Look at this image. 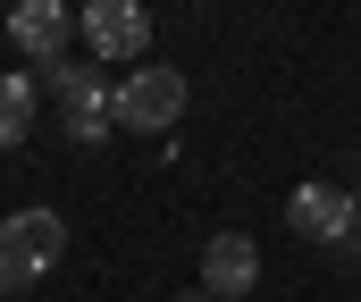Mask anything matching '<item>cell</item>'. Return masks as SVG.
Wrapping results in <instances>:
<instances>
[{
	"mask_svg": "<svg viewBox=\"0 0 361 302\" xmlns=\"http://www.w3.org/2000/svg\"><path fill=\"white\" fill-rule=\"evenodd\" d=\"M286 227L302 235V244H345L361 227V201L345 194V185H294V201H286Z\"/></svg>",
	"mask_w": 361,
	"mask_h": 302,
	"instance_id": "5b68a950",
	"label": "cell"
},
{
	"mask_svg": "<svg viewBox=\"0 0 361 302\" xmlns=\"http://www.w3.org/2000/svg\"><path fill=\"white\" fill-rule=\"evenodd\" d=\"M34 134V76H0V151Z\"/></svg>",
	"mask_w": 361,
	"mask_h": 302,
	"instance_id": "ba28073f",
	"label": "cell"
},
{
	"mask_svg": "<svg viewBox=\"0 0 361 302\" xmlns=\"http://www.w3.org/2000/svg\"><path fill=\"white\" fill-rule=\"evenodd\" d=\"M353 201H361V194H353Z\"/></svg>",
	"mask_w": 361,
	"mask_h": 302,
	"instance_id": "8fae6325",
	"label": "cell"
},
{
	"mask_svg": "<svg viewBox=\"0 0 361 302\" xmlns=\"http://www.w3.org/2000/svg\"><path fill=\"white\" fill-rule=\"evenodd\" d=\"M59 252H68V218H59V210H8V218H0V260H8V269L42 277Z\"/></svg>",
	"mask_w": 361,
	"mask_h": 302,
	"instance_id": "277c9868",
	"label": "cell"
},
{
	"mask_svg": "<svg viewBox=\"0 0 361 302\" xmlns=\"http://www.w3.org/2000/svg\"><path fill=\"white\" fill-rule=\"evenodd\" d=\"M252 286H261V252H252V235H210V244H202V294L244 302Z\"/></svg>",
	"mask_w": 361,
	"mask_h": 302,
	"instance_id": "52a82bcc",
	"label": "cell"
},
{
	"mask_svg": "<svg viewBox=\"0 0 361 302\" xmlns=\"http://www.w3.org/2000/svg\"><path fill=\"white\" fill-rule=\"evenodd\" d=\"M76 42H85L92 59L143 68V51H152V8H143V0H85V8H76Z\"/></svg>",
	"mask_w": 361,
	"mask_h": 302,
	"instance_id": "6da1fadb",
	"label": "cell"
},
{
	"mask_svg": "<svg viewBox=\"0 0 361 302\" xmlns=\"http://www.w3.org/2000/svg\"><path fill=\"white\" fill-rule=\"evenodd\" d=\"M25 286H34V277H25V269H8V260H0V302H17V294H25Z\"/></svg>",
	"mask_w": 361,
	"mask_h": 302,
	"instance_id": "9c48e42d",
	"label": "cell"
},
{
	"mask_svg": "<svg viewBox=\"0 0 361 302\" xmlns=\"http://www.w3.org/2000/svg\"><path fill=\"white\" fill-rule=\"evenodd\" d=\"M51 93L68 109V134H76V143H101V134L118 126V93L101 84L92 59H59V68H51Z\"/></svg>",
	"mask_w": 361,
	"mask_h": 302,
	"instance_id": "3957f363",
	"label": "cell"
},
{
	"mask_svg": "<svg viewBox=\"0 0 361 302\" xmlns=\"http://www.w3.org/2000/svg\"><path fill=\"white\" fill-rule=\"evenodd\" d=\"M68 34H76L68 0H17V8H8V42H17L25 59H42V68L68 59Z\"/></svg>",
	"mask_w": 361,
	"mask_h": 302,
	"instance_id": "8992f818",
	"label": "cell"
},
{
	"mask_svg": "<svg viewBox=\"0 0 361 302\" xmlns=\"http://www.w3.org/2000/svg\"><path fill=\"white\" fill-rule=\"evenodd\" d=\"M177 118H185V76L177 68L143 59V68L118 84V126H126V134H169Z\"/></svg>",
	"mask_w": 361,
	"mask_h": 302,
	"instance_id": "7a4b0ae2",
	"label": "cell"
},
{
	"mask_svg": "<svg viewBox=\"0 0 361 302\" xmlns=\"http://www.w3.org/2000/svg\"><path fill=\"white\" fill-rule=\"evenodd\" d=\"M177 302H202V294H177Z\"/></svg>",
	"mask_w": 361,
	"mask_h": 302,
	"instance_id": "30bf717a",
	"label": "cell"
}]
</instances>
